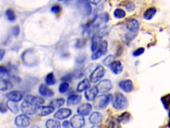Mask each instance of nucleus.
I'll list each match as a JSON object with an SVG mask.
<instances>
[{"instance_id": "7ed1b4c3", "label": "nucleus", "mask_w": 170, "mask_h": 128, "mask_svg": "<svg viewBox=\"0 0 170 128\" xmlns=\"http://www.w3.org/2000/svg\"><path fill=\"white\" fill-rule=\"evenodd\" d=\"M38 107L35 105L33 103L25 99L24 101L21 105V110L23 114L26 115H33L36 113L37 108Z\"/></svg>"}, {"instance_id": "6e6552de", "label": "nucleus", "mask_w": 170, "mask_h": 128, "mask_svg": "<svg viewBox=\"0 0 170 128\" xmlns=\"http://www.w3.org/2000/svg\"><path fill=\"white\" fill-rule=\"evenodd\" d=\"M14 123L17 127H26L30 124V119L27 115L21 114L16 117Z\"/></svg>"}, {"instance_id": "a878e982", "label": "nucleus", "mask_w": 170, "mask_h": 128, "mask_svg": "<svg viewBox=\"0 0 170 128\" xmlns=\"http://www.w3.org/2000/svg\"><path fill=\"white\" fill-rule=\"evenodd\" d=\"M102 37L101 36H99L98 35H94L92 37V44H91V50L92 52L96 51L97 50V48L98 46L101 43Z\"/></svg>"}, {"instance_id": "a19ab883", "label": "nucleus", "mask_w": 170, "mask_h": 128, "mask_svg": "<svg viewBox=\"0 0 170 128\" xmlns=\"http://www.w3.org/2000/svg\"><path fill=\"white\" fill-rule=\"evenodd\" d=\"M7 106H6L4 103H0V112L2 113H6L7 111Z\"/></svg>"}, {"instance_id": "f03ea898", "label": "nucleus", "mask_w": 170, "mask_h": 128, "mask_svg": "<svg viewBox=\"0 0 170 128\" xmlns=\"http://www.w3.org/2000/svg\"><path fill=\"white\" fill-rule=\"evenodd\" d=\"M112 99V96L102 95L97 96L94 100V107L97 110H104L106 107L109 102Z\"/></svg>"}, {"instance_id": "37998d69", "label": "nucleus", "mask_w": 170, "mask_h": 128, "mask_svg": "<svg viewBox=\"0 0 170 128\" xmlns=\"http://www.w3.org/2000/svg\"><path fill=\"white\" fill-rule=\"evenodd\" d=\"M13 33L14 36H17L19 34V27L18 26H16L13 28Z\"/></svg>"}, {"instance_id": "cd10ccee", "label": "nucleus", "mask_w": 170, "mask_h": 128, "mask_svg": "<svg viewBox=\"0 0 170 128\" xmlns=\"http://www.w3.org/2000/svg\"><path fill=\"white\" fill-rule=\"evenodd\" d=\"M64 101H64V98H57V99H54L51 101V102L50 103V106L53 107L54 108L59 107L64 105Z\"/></svg>"}, {"instance_id": "f257e3e1", "label": "nucleus", "mask_w": 170, "mask_h": 128, "mask_svg": "<svg viewBox=\"0 0 170 128\" xmlns=\"http://www.w3.org/2000/svg\"><path fill=\"white\" fill-rule=\"evenodd\" d=\"M112 101L113 107L118 110H123L128 107V99L122 93H115L112 96Z\"/></svg>"}, {"instance_id": "393cba45", "label": "nucleus", "mask_w": 170, "mask_h": 128, "mask_svg": "<svg viewBox=\"0 0 170 128\" xmlns=\"http://www.w3.org/2000/svg\"><path fill=\"white\" fill-rule=\"evenodd\" d=\"M130 114L129 112L125 111L124 112L123 114H122L121 115H120L119 116H118L116 121L119 123H123V124H126L128 123L130 120Z\"/></svg>"}, {"instance_id": "2f4dec72", "label": "nucleus", "mask_w": 170, "mask_h": 128, "mask_svg": "<svg viewBox=\"0 0 170 128\" xmlns=\"http://www.w3.org/2000/svg\"><path fill=\"white\" fill-rule=\"evenodd\" d=\"M69 89V84L67 82H63L59 87V91L61 93H66Z\"/></svg>"}, {"instance_id": "9d476101", "label": "nucleus", "mask_w": 170, "mask_h": 128, "mask_svg": "<svg viewBox=\"0 0 170 128\" xmlns=\"http://www.w3.org/2000/svg\"><path fill=\"white\" fill-rule=\"evenodd\" d=\"M54 111V108L51 106H41L37 108L36 113L39 116H47L51 114Z\"/></svg>"}, {"instance_id": "bb28decb", "label": "nucleus", "mask_w": 170, "mask_h": 128, "mask_svg": "<svg viewBox=\"0 0 170 128\" xmlns=\"http://www.w3.org/2000/svg\"><path fill=\"white\" fill-rule=\"evenodd\" d=\"M46 128H61V123H60L57 120H53V119H49L46 121L45 124Z\"/></svg>"}, {"instance_id": "20e7f679", "label": "nucleus", "mask_w": 170, "mask_h": 128, "mask_svg": "<svg viewBox=\"0 0 170 128\" xmlns=\"http://www.w3.org/2000/svg\"><path fill=\"white\" fill-rule=\"evenodd\" d=\"M105 74V69L102 66L99 65L90 75V80L92 83H97L99 81L104 77Z\"/></svg>"}, {"instance_id": "ddd939ff", "label": "nucleus", "mask_w": 170, "mask_h": 128, "mask_svg": "<svg viewBox=\"0 0 170 128\" xmlns=\"http://www.w3.org/2000/svg\"><path fill=\"white\" fill-rule=\"evenodd\" d=\"M119 87L126 93L131 92L134 89V84L130 80H124L119 83Z\"/></svg>"}, {"instance_id": "dca6fc26", "label": "nucleus", "mask_w": 170, "mask_h": 128, "mask_svg": "<svg viewBox=\"0 0 170 128\" xmlns=\"http://www.w3.org/2000/svg\"><path fill=\"white\" fill-rule=\"evenodd\" d=\"M78 7H79V9H81L84 14L86 15V16H90L91 15L92 12V7L89 2H78Z\"/></svg>"}, {"instance_id": "423d86ee", "label": "nucleus", "mask_w": 170, "mask_h": 128, "mask_svg": "<svg viewBox=\"0 0 170 128\" xmlns=\"http://www.w3.org/2000/svg\"><path fill=\"white\" fill-rule=\"evenodd\" d=\"M98 93H104L108 92L112 88V83L111 81L106 79L103 80L98 83V84L96 86Z\"/></svg>"}, {"instance_id": "a18cd8bd", "label": "nucleus", "mask_w": 170, "mask_h": 128, "mask_svg": "<svg viewBox=\"0 0 170 128\" xmlns=\"http://www.w3.org/2000/svg\"><path fill=\"white\" fill-rule=\"evenodd\" d=\"M5 56V50H0V61H1Z\"/></svg>"}, {"instance_id": "e433bc0d", "label": "nucleus", "mask_w": 170, "mask_h": 128, "mask_svg": "<svg viewBox=\"0 0 170 128\" xmlns=\"http://www.w3.org/2000/svg\"><path fill=\"white\" fill-rule=\"evenodd\" d=\"M162 103H163L164 107L166 108V109L168 110V107H169V95L163 97L162 98Z\"/></svg>"}, {"instance_id": "09e8293b", "label": "nucleus", "mask_w": 170, "mask_h": 128, "mask_svg": "<svg viewBox=\"0 0 170 128\" xmlns=\"http://www.w3.org/2000/svg\"><path fill=\"white\" fill-rule=\"evenodd\" d=\"M29 128H41V127H40L39 126H37V125H33V126H31V127H30Z\"/></svg>"}, {"instance_id": "1a4fd4ad", "label": "nucleus", "mask_w": 170, "mask_h": 128, "mask_svg": "<svg viewBox=\"0 0 170 128\" xmlns=\"http://www.w3.org/2000/svg\"><path fill=\"white\" fill-rule=\"evenodd\" d=\"M72 111L69 108H61L54 115V117L58 120H63L67 119V117L71 116Z\"/></svg>"}, {"instance_id": "c03bdc74", "label": "nucleus", "mask_w": 170, "mask_h": 128, "mask_svg": "<svg viewBox=\"0 0 170 128\" xmlns=\"http://www.w3.org/2000/svg\"><path fill=\"white\" fill-rule=\"evenodd\" d=\"M62 126H63V127H64V128H68V127H69V126H70V122H69V121H64L63 122V124H62Z\"/></svg>"}, {"instance_id": "de8ad7c7", "label": "nucleus", "mask_w": 170, "mask_h": 128, "mask_svg": "<svg viewBox=\"0 0 170 128\" xmlns=\"http://www.w3.org/2000/svg\"><path fill=\"white\" fill-rule=\"evenodd\" d=\"M4 74H5V73L2 71L1 69H0V78L3 77V76H4Z\"/></svg>"}, {"instance_id": "39448f33", "label": "nucleus", "mask_w": 170, "mask_h": 128, "mask_svg": "<svg viewBox=\"0 0 170 128\" xmlns=\"http://www.w3.org/2000/svg\"><path fill=\"white\" fill-rule=\"evenodd\" d=\"M108 50V43L106 41H102L98 46L97 50L95 52L92 56V60H97L106 54Z\"/></svg>"}, {"instance_id": "0eeeda50", "label": "nucleus", "mask_w": 170, "mask_h": 128, "mask_svg": "<svg viewBox=\"0 0 170 128\" xmlns=\"http://www.w3.org/2000/svg\"><path fill=\"white\" fill-rule=\"evenodd\" d=\"M69 122L73 128H82L85 125L84 118L79 114L74 115Z\"/></svg>"}, {"instance_id": "412c9836", "label": "nucleus", "mask_w": 170, "mask_h": 128, "mask_svg": "<svg viewBox=\"0 0 170 128\" xmlns=\"http://www.w3.org/2000/svg\"><path fill=\"white\" fill-rule=\"evenodd\" d=\"M81 96L73 94L69 96L67 98V106H74L77 105L78 103L81 101Z\"/></svg>"}, {"instance_id": "aec40b11", "label": "nucleus", "mask_w": 170, "mask_h": 128, "mask_svg": "<svg viewBox=\"0 0 170 128\" xmlns=\"http://www.w3.org/2000/svg\"><path fill=\"white\" fill-rule=\"evenodd\" d=\"M90 87H91V82H90L87 78H85L83 80L78 83L77 87V90L78 92H82L83 91L87 90Z\"/></svg>"}, {"instance_id": "4c0bfd02", "label": "nucleus", "mask_w": 170, "mask_h": 128, "mask_svg": "<svg viewBox=\"0 0 170 128\" xmlns=\"http://www.w3.org/2000/svg\"><path fill=\"white\" fill-rule=\"evenodd\" d=\"M144 52H145V49L144 47H139L133 52V56L136 57L141 56L142 54L144 53Z\"/></svg>"}, {"instance_id": "a211bd4d", "label": "nucleus", "mask_w": 170, "mask_h": 128, "mask_svg": "<svg viewBox=\"0 0 170 128\" xmlns=\"http://www.w3.org/2000/svg\"><path fill=\"white\" fill-rule=\"evenodd\" d=\"M110 67H111V70L112 71V73L116 75H118L120 73H121L123 70L122 64L118 60L114 61L111 63V65L110 66Z\"/></svg>"}, {"instance_id": "7c9ffc66", "label": "nucleus", "mask_w": 170, "mask_h": 128, "mask_svg": "<svg viewBox=\"0 0 170 128\" xmlns=\"http://www.w3.org/2000/svg\"><path fill=\"white\" fill-rule=\"evenodd\" d=\"M9 83L6 80H3V79L0 78V91H5L9 89Z\"/></svg>"}, {"instance_id": "5701e85b", "label": "nucleus", "mask_w": 170, "mask_h": 128, "mask_svg": "<svg viewBox=\"0 0 170 128\" xmlns=\"http://www.w3.org/2000/svg\"><path fill=\"white\" fill-rule=\"evenodd\" d=\"M156 12L157 9L156 7H149L144 12L143 14V17L145 19H146V20H150V19H152L153 17L155 15H156Z\"/></svg>"}, {"instance_id": "c9c22d12", "label": "nucleus", "mask_w": 170, "mask_h": 128, "mask_svg": "<svg viewBox=\"0 0 170 128\" xmlns=\"http://www.w3.org/2000/svg\"><path fill=\"white\" fill-rule=\"evenodd\" d=\"M124 6L128 12H132L134 10L135 8H136V6H135L134 3L132 2H127L126 3H125Z\"/></svg>"}, {"instance_id": "6ab92c4d", "label": "nucleus", "mask_w": 170, "mask_h": 128, "mask_svg": "<svg viewBox=\"0 0 170 128\" xmlns=\"http://www.w3.org/2000/svg\"><path fill=\"white\" fill-rule=\"evenodd\" d=\"M88 120H89L90 124L97 125L102 121V115L101 114V113L97 112V111L93 112L91 114V116H90Z\"/></svg>"}, {"instance_id": "c756f323", "label": "nucleus", "mask_w": 170, "mask_h": 128, "mask_svg": "<svg viewBox=\"0 0 170 128\" xmlns=\"http://www.w3.org/2000/svg\"><path fill=\"white\" fill-rule=\"evenodd\" d=\"M114 16L118 19H122L126 16V12L121 8H117L114 12Z\"/></svg>"}, {"instance_id": "f8f14e48", "label": "nucleus", "mask_w": 170, "mask_h": 128, "mask_svg": "<svg viewBox=\"0 0 170 128\" xmlns=\"http://www.w3.org/2000/svg\"><path fill=\"white\" fill-rule=\"evenodd\" d=\"M92 109V107L91 104H90L88 103H85L78 107L77 112L79 115L82 116H87L91 114Z\"/></svg>"}, {"instance_id": "4468645a", "label": "nucleus", "mask_w": 170, "mask_h": 128, "mask_svg": "<svg viewBox=\"0 0 170 128\" xmlns=\"http://www.w3.org/2000/svg\"><path fill=\"white\" fill-rule=\"evenodd\" d=\"M98 90L96 86L90 87L84 93V96L88 101H94L95 98L97 97Z\"/></svg>"}, {"instance_id": "b1692460", "label": "nucleus", "mask_w": 170, "mask_h": 128, "mask_svg": "<svg viewBox=\"0 0 170 128\" xmlns=\"http://www.w3.org/2000/svg\"><path fill=\"white\" fill-rule=\"evenodd\" d=\"M6 106L7 109H9L13 114H17L19 111V107L17 103L12 101H7L6 103Z\"/></svg>"}, {"instance_id": "f3484780", "label": "nucleus", "mask_w": 170, "mask_h": 128, "mask_svg": "<svg viewBox=\"0 0 170 128\" xmlns=\"http://www.w3.org/2000/svg\"><path fill=\"white\" fill-rule=\"evenodd\" d=\"M39 93L41 96L46 97H51L54 96V92L44 84H41L39 86Z\"/></svg>"}, {"instance_id": "8fccbe9b", "label": "nucleus", "mask_w": 170, "mask_h": 128, "mask_svg": "<svg viewBox=\"0 0 170 128\" xmlns=\"http://www.w3.org/2000/svg\"><path fill=\"white\" fill-rule=\"evenodd\" d=\"M100 2V1H98V2H89L90 3H93V4H97Z\"/></svg>"}, {"instance_id": "473e14b6", "label": "nucleus", "mask_w": 170, "mask_h": 128, "mask_svg": "<svg viewBox=\"0 0 170 128\" xmlns=\"http://www.w3.org/2000/svg\"><path fill=\"white\" fill-rule=\"evenodd\" d=\"M114 61V56L112 55H109L104 60L102 61V63L104 66L107 67H110L111 65V63Z\"/></svg>"}, {"instance_id": "9b49d317", "label": "nucleus", "mask_w": 170, "mask_h": 128, "mask_svg": "<svg viewBox=\"0 0 170 128\" xmlns=\"http://www.w3.org/2000/svg\"><path fill=\"white\" fill-rule=\"evenodd\" d=\"M139 26L138 21L134 18L128 19L126 22V27L132 33H136L139 29Z\"/></svg>"}, {"instance_id": "f704fd0d", "label": "nucleus", "mask_w": 170, "mask_h": 128, "mask_svg": "<svg viewBox=\"0 0 170 128\" xmlns=\"http://www.w3.org/2000/svg\"><path fill=\"white\" fill-rule=\"evenodd\" d=\"M107 128H121V126L116 120H113L109 122Z\"/></svg>"}, {"instance_id": "58836bf2", "label": "nucleus", "mask_w": 170, "mask_h": 128, "mask_svg": "<svg viewBox=\"0 0 170 128\" xmlns=\"http://www.w3.org/2000/svg\"><path fill=\"white\" fill-rule=\"evenodd\" d=\"M51 10L52 13H53L54 14H57L61 11V6H59V5H54V6H53L51 7Z\"/></svg>"}, {"instance_id": "72a5a7b5", "label": "nucleus", "mask_w": 170, "mask_h": 128, "mask_svg": "<svg viewBox=\"0 0 170 128\" xmlns=\"http://www.w3.org/2000/svg\"><path fill=\"white\" fill-rule=\"evenodd\" d=\"M6 16L7 17V19L10 22H13L16 19V15L12 9H7L6 12Z\"/></svg>"}, {"instance_id": "79ce46f5", "label": "nucleus", "mask_w": 170, "mask_h": 128, "mask_svg": "<svg viewBox=\"0 0 170 128\" xmlns=\"http://www.w3.org/2000/svg\"><path fill=\"white\" fill-rule=\"evenodd\" d=\"M85 42L83 40V39H78L76 43V47L79 48V47H82L83 46H84Z\"/></svg>"}, {"instance_id": "4be33fe9", "label": "nucleus", "mask_w": 170, "mask_h": 128, "mask_svg": "<svg viewBox=\"0 0 170 128\" xmlns=\"http://www.w3.org/2000/svg\"><path fill=\"white\" fill-rule=\"evenodd\" d=\"M26 100H27L30 101L33 103L34 104H35L37 107H39L42 106L44 103V100L42 97H40L38 96H27L25 98Z\"/></svg>"}, {"instance_id": "c85d7f7f", "label": "nucleus", "mask_w": 170, "mask_h": 128, "mask_svg": "<svg viewBox=\"0 0 170 128\" xmlns=\"http://www.w3.org/2000/svg\"><path fill=\"white\" fill-rule=\"evenodd\" d=\"M45 82L48 86H53L55 84L56 79L54 77L53 73H49V74H47L45 78Z\"/></svg>"}, {"instance_id": "ea45409f", "label": "nucleus", "mask_w": 170, "mask_h": 128, "mask_svg": "<svg viewBox=\"0 0 170 128\" xmlns=\"http://www.w3.org/2000/svg\"><path fill=\"white\" fill-rule=\"evenodd\" d=\"M73 79V76L71 74H67L66 76H64L62 79L61 80L63 81L64 82H67L68 83V81H71Z\"/></svg>"}, {"instance_id": "2eb2a0df", "label": "nucleus", "mask_w": 170, "mask_h": 128, "mask_svg": "<svg viewBox=\"0 0 170 128\" xmlns=\"http://www.w3.org/2000/svg\"><path fill=\"white\" fill-rule=\"evenodd\" d=\"M7 97L8 98V100L9 101L17 103L23 99V95L21 92H20L19 91H10L7 93Z\"/></svg>"}, {"instance_id": "49530a36", "label": "nucleus", "mask_w": 170, "mask_h": 128, "mask_svg": "<svg viewBox=\"0 0 170 128\" xmlns=\"http://www.w3.org/2000/svg\"><path fill=\"white\" fill-rule=\"evenodd\" d=\"M91 128H102V127L99 125H94V126H92Z\"/></svg>"}]
</instances>
